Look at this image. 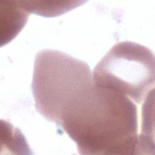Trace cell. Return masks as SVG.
Listing matches in <instances>:
<instances>
[{"label":"cell","instance_id":"obj_1","mask_svg":"<svg viewBox=\"0 0 155 155\" xmlns=\"http://www.w3.org/2000/svg\"><path fill=\"white\" fill-rule=\"evenodd\" d=\"M137 116L130 98L94 83L64 112L59 125L81 154H139Z\"/></svg>","mask_w":155,"mask_h":155},{"label":"cell","instance_id":"obj_2","mask_svg":"<svg viewBox=\"0 0 155 155\" xmlns=\"http://www.w3.org/2000/svg\"><path fill=\"white\" fill-rule=\"evenodd\" d=\"M93 84L86 62L56 50L37 53L31 88L36 110L48 120L59 125L63 113Z\"/></svg>","mask_w":155,"mask_h":155},{"label":"cell","instance_id":"obj_3","mask_svg":"<svg viewBox=\"0 0 155 155\" xmlns=\"http://www.w3.org/2000/svg\"><path fill=\"white\" fill-rule=\"evenodd\" d=\"M154 56L147 47L131 41L115 44L96 65L95 85L112 90L140 104L154 87Z\"/></svg>","mask_w":155,"mask_h":155},{"label":"cell","instance_id":"obj_4","mask_svg":"<svg viewBox=\"0 0 155 155\" xmlns=\"http://www.w3.org/2000/svg\"><path fill=\"white\" fill-rule=\"evenodd\" d=\"M28 13H31L44 17H54L70 11L82 3V1H18Z\"/></svg>","mask_w":155,"mask_h":155}]
</instances>
